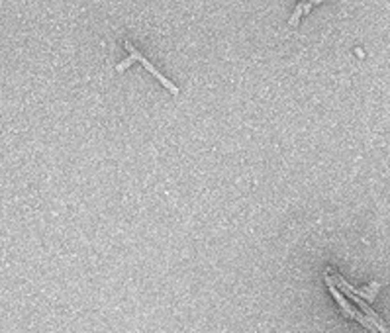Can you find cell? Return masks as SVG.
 Masks as SVG:
<instances>
[{
	"label": "cell",
	"instance_id": "cell-1",
	"mask_svg": "<svg viewBox=\"0 0 390 333\" xmlns=\"http://www.w3.org/2000/svg\"><path fill=\"white\" fill-rule=\"evenodd\" d=\"M330 278H331V282H333V284H339V288H341V292H343V294H347V296H359L361 300H363V298H365V300H375V294L378 292V288H380L376 282H371L367 288H361V290H357V288L351 286L345 278H343L341 274H337V273H331Z\"/></svg>",
	"mask_w": 390,
	"mask_h": 333
},
{
	"label": "cell",
	"instance_id": "cell-2",
	"mask_svg": "<svg viewBox=\"0 0 390 333\" xmlns=\"http://www.w3.org/2000/svg\"><path fill=\"white\" fill-rule=\"evenodd\" d=\"M137 61H139V63H141V65H143V67H145V69H147L151 75L155 76V78H157V80H159V82H161L163 87H165L167 91H171L173 94H179V87H177L175 82H171V80H169V78H167V76L163 75V73H159V71L155 69V65H153L151 61H147L145 57H143V55H139V57H137Z\"/></svg>",
	"mask_w": 390,
	"mask_h": 333
},
{
	"label": "cell",
	"instance_id": "cell-3",
	"mask_svg": "<svg viewBox=\"0 0 390 333\" xmlns=\"http://www.w3.org/2000/svg\"><path fill=\"white\" fill-rule=\"evenodd\" d=\"M324 278H326V282H328V288H330V292H331V294H333V298H335V300H337V304L341 306V310L345 312V314H347V316H349V318H353V314H355V308H353L351 304L347 302V300H345V296H343V294H341V292H339V290L335 288V284L331 282L330 274L326 273V274H324Z\"/></svg>",
	"mask_w": 390,
	"mask_h": 333
},
{
	"label": "cell",
	"instance_id": "cell-4",
	"mask_svg": "<svg viewBox=\"0 0 390 333\" xmlns=\"http://www.w3.org/2000/svg\"><path fill=\"white\" fill-rule=\"evenodd\" d=\"M304 14V2H300V4H296V10L292 12V16H290V20H288V26H298V22H300V16Z\"/></svg>",
	"mask_w": 390,
	"mask_h": 333
},
{
	"label": "cell",
	"instance_id": "cell-5",
	"mask_svg": "<svg viewBox=\"0 0 390 333\" xmlns=\"http://www.w3.org/2000/svg\"><path fill=\"white\" fill-rule=\"evenodd\" d=\"M134 61L135 59L132 57V55H130V57H126V59L122 61V63H118V65H116V71H124V69H128V67L134 63Z\"/></svg>",
	"mask_w": 390,
	"mask_h": 333
},
{
	"label": "cell",
	"instance_id": "cell-6",
	"mask_svg": "<svg viewBox=\"0 0 390 333\" xmlns=\"http://www.w3.org/2000/svg\"><path fill=\"white\" fill-rule=\"evenodd\" d=\"M308 2H310V4L314 6V4H320V2H324V0H308Z\"/></svg>",
	"mask_w": 390,
	"mask_h": 333
},
{
	"label": "cell",
	"instance_id": "cell-7",
	"mask_svg": "<svg viewBox=\"0 0 390 333\" xmlns=\"http://www.w3.org/2000/svg\"><path fill=\"white\" fill-rule=\"evenodd\" d=\"M298 2H302V0H298Z\"/></svg>",
	"mask_w": 390,
	"mask_h": 333
}]
</instances>
